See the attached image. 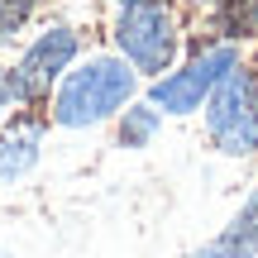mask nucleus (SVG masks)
Instances as JSON below:
<instances>
[{"instance_id": "0eeeda50", "label": "nucleus", "mask_w": 258, "mask_h": 258, "mask_svg": "<svg viewBox=\"0 0 258 258\" xmlns=\"http://www.w3.org/2000/svg\"><path fill=\"white\" fill-rule=\"evenodd\" d=\"M38 144H43V129L34 120H19L0 134V182H19L24 172H34L38 163Z\"/></svg>"}, {"instance_id": "9b49d317", "label": "nucleus", "mask_w": 258, "mask_h": 258, "mask_svg": "<svg viewBox=\"0 0 258 258\" xmlns=\"http://www.w3.org/2000/svg\"><path fill=\"white\" fill-rule=\"evenodd\" d=\"M0 258H5V253H0Z\"/></svg>"}, {"instance_id": "f03ea898", "label": "nucleus", "mask_w": 258, "mask_h": 258, "mask_svg": "<svg viewBox=\"0 0 258 258\" xmlns=\"http://www.w3.org/2000/svg\"><path fill=\"white\" fill-rule=\"evenodd\" d=\"M115 43L139 72H167L177 57V19L167 0H120L115 5Z\"/></svg>"}, {"instance_id": "20e7f679", "label": "nucleus", "mask_w": 258, "mask_h": 258, "mask_svg": "<svg viewBox=\"0 0 258 258\" xmlns=\"http://www.w3.org/2000/svg\"><path fill=\"white\" fill-rule=\"evenodd\" d=\"M230 72H234V48L230 43L206 48V53H196L182 72L163 77V82L153 86V105L167 110V115H186V110H196V105H201Z\"/></svg>"}, {"instance_id": "423d86ee", "label": "nucleus", "mask_w": 258, "mask_h": 258, "mask_svg": "<svg viewBox=\"0 0 258 258\" xmlns=\"http://www.w3.org/2000/svg\"><path fill=\"white\" fill-rule=\"evenodd\" d=\"M191 258H258V191L239 206V215H234L211 244H201Z\"/></svg>"}, {"instance_id": "39448f33", "label": "nucleus", "mask_w": 258, "mask_h": 258, "mask_svg": "<svg viewBox=\"0 0 258 258\" xmlns=\"http://www.w3.org/2000/svg\"><path fill=\"white\" fill-rule=\"evenodd\" d=\"M72 57H77V29H48L43 38H34V48L24 53V62H19L15 77H10L15 96H24V101L48 96L53 82L72 67Z\"/></svg>"}, {"instance_id": "6e6552de", "label": "nucleus", "mask_w": 258, "mask_h": 258, "mask_svg": "<svg viewBox=\"0 0 258 258\" xmlns=\"http://www.w3.org/2000/svg\"><path fill=\"white\" fill-rule=\"evenodd\" d=\"M153 129H158V115L153 110H124V120H120V144L124 148H134V144H144V139H153Z\"/></svg>"}, {"instance_id": "f257e3e1", "label": "nucleus", "mask_w": 258, "mask_h": 258, "mask_svg": "<svg viewBox=\"0 0 258 258\" xmlns=\"http://www.w3.org/2000/svg\"><path fill=\"white\" fill-rule=\"evenodd\" d=\"M129 96H134V67L120 57H91L62 77V86L53 96V120L67 129H91L110 120Z\"/></svg>"}, {"instance_id": "7ed1b4c3", "label": "nucleus", "mask_w": 258, "mask_h": 258, "mask_svg": "<svg viewBox=\"0 0 258 258\" xmlns=\"http://www.w3.org/2000/svg\"><path fill=\"white\" fill-rule=\"evenodd\" d=\"M211 139L230 158H244L258 148V86L244 67H234L211 91Z\"/></svg>"}, {"instance_id": "9d476101", "label": "nucleus", "mask_w": 258, "mask_h": 258, "mask_svg": "<svg viewBox=\"0 0 258 258\" xmlns=\"http://www.w3.org/2000/svg\"><path fill=\"white\" fill-rule=\"evenodd\" d=\"M234 5H239V19L249 29H258V0H234Z\"/></svg>"}, {"instance_id": "1a4fd4ad", "label": "nucleus", "mask_w": 258, "mask_h": 258, "mask_svg": "<svg viewBox=\"0 0 258 258\" xmlns=\"http://www.w3.org/2000/svg\"><path fill=\"white\" fill-rule=\"evenodd\" d=\"M34 5H38V0H0V48L24 29V19L34 15Z\"/></svg>"}]
</instances>
